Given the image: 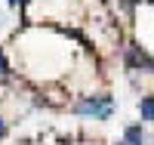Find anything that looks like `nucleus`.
Wrapping results in <instances>:
<instances>
[{
    "label": "nucleus",
    "mask_w": 154,
    "mask_h": 145,
    "mask_svg": "<svg viewBox=\"0 0 154 145\" xmlns=\"http://www.w3.org/2000/svg\"><path fill=\"white\" fill-rule=\"evenodd\" d=\"M126 68H148V71H154V59L148 52H142V46H130L126 49Z\"/></svg>",
    "instance_id": "2"
},
{
    "label": "nucleus",
    "mask_w": 154,
    "mask_h": 145,
    "mask_svg": "<svg viewBox=\"0 0 154 145\" xmlns=\"http://www.w3.org/2000/svg\"><path fill=\"white\" fill-rule=\"evenodd\" d=\"M74 114L93 117V121H108V117L114 114V99L111 96H83L74 105Z\"/></svg>",
    "instance_id": "1"
},
{
    "label": "nucleus",
    "mask_w": 154,
    "mask_h": 145,
    "mask_svg": "<svg viewBox=\"0 0 154 145\" xmlns=\"http://www.w3.org/2000/svg\"><path fill=\"white\" fill-rule=\"evenodd\" d=\"M9 74V62H6V56L0 52V77H6Z\"/></svg>",
    "instance_id": "5"
},
{
    "label": "nucleus",
    "mask_w": 154,
    "mask_h": 145,
    "mask_svg": "<svg viewBox=\"0 0 154 145\" xmlns=\"http://www.w3.org/2000/svg\"><path fill=\"white\" fill-rule=\"evenodd\" d=\"M6 3H9L12 9H19V6H25V3H28V0H6Z\"/></svg>",
    "instance_id": "7"
},
{
    "label": "nucleus",
    "mask_w": 154,
    "mask_h": 145,
    "mask_svg": "<svg viewBox=\"0 0 154 145\" xmlns=\"http://www.w3.org/2000/svg\"><path fill=\"white\" fill-rule=\"evenodd\" d=\"M123 139L130 145H145V130L142 127H126L123 130Z\"/></svg>",
    "instance_id": "3"
},
{
    "label": "nucleus",
    "mask_w": 154,
    "mask_h": 145,
    "mask_svg": "<svg viewBox=\"0 0 154 145\" xmlns=\"http://www.w3.org/2000/svg\"><path fill=\"white\" fill-rule=\"evenodd\" d=\"M139 114H142V121L154 124V96H145L142 102H139Z\"/></svg>",
    "instance_id": "4"
},
{
    "label": "nucleus",
    "mask_w": 154,
    "mask_h": 145,
    "mask_svg": "<svg viewBox=\"0 0 154 145\" xmlns=\"http://www.w3.org/2000/svg\"><path fill=\"white\" fill-rule=\"evenodd\" d=\"M9 136V127H6V121H3V117H0V142H3Z\"/></svg>",
    "instance_id": "6"
}]
</instances>
